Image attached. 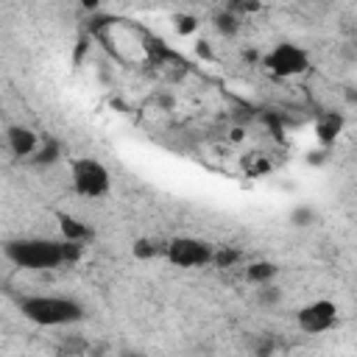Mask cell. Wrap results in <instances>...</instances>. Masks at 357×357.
<instances>
[{
  "mask_svg": "<svg viewBox=\"0 0 357 357\" xmlns=\"http://www.w3.org/2000/svg\"><path fill=\"white\" fill-rule=\"evenodd\" d=\"M312 220H315V209L307 206V204H301V206H296V209L290 212V223H293V226H310Z\"/></svg>",
  "mask_w": 357,
  "mask_h": 357,
  "instance_id": "5bb4252c",
  "label": "cell"
},
{
  "mask_svg": "<svg viewBox=\"0 0 357 357\" xmlns=\"http://www.w3.org/2000/svg\"><path fill=\"white\" fill-rule=\"evenodd\" d=\"M6 139H8L11 153L20 156V159H25V156L31 159L39 151V134L33 128H28V126H8Z\"/></svg>",
  "mask_w": 357,
  "mask_h": 357,
  "instance_id": "52a82bcc",
  "label": "cell"
},
{
  "mask_svg": "<svg viewBox=\"0 0 357 357\" xmlns=\"http://www.w3.org/2000/svg\"><path fill=\"white\" fill-rule=\"evenodd\" d=\"M265 67L271 75L276 78H296V75H304L310 70V56L304 47L293 45V42H279L273 45L268 53H265Z\"/></svg>",
  "mask_w": 357,
  "mask_h": 357,
  "instance_id": "277c9868",
  "label": "cell"
},
{
  "mask_svg": "<svg viewBox=\"0 0 357 357\" xmlns=\"http://www.w3.org/2000/svg\"><path fill=\"white\" fill-rule=\"evenodd\" d=\"M20 312L39 326H67L84 318V307L70 296H28L20 301Z\"/></svg>",
  "mask_w": 357,
  "mask_h": 357,
  "instance_id": "7a4b0ae2",
  "label": "cell"
},
{
  "mask_svg": "<svg viewBox=\"0 0 357 357\" xmlns=\"http://www.w3.org/2000/svg\"><path fill=\"white\" fill-rule=\"evenodd\" d=\"M70 181L81 198H103L112 190L109 170L92 156H75L70 162Z\"/></svg>",
  "mask_w": 357,
  "mask_h": 357,
  "instance_id": "3957f363",
  "label": "cell"
},
{
  "mask_svg": "<svg viewBox=\"0 0 357 357\" xmlns=\"http://www.w3.org/2000/svg\"><path fill=\"white\" fill-rule=\"evenodd\" d=\"M276 273H279V268H276L273 262H268V259H259V262L245 265V279L254 282V284H259V287H262V284H271Z\"/></svg>",
  "mask_w": 357,
  "mask_h": 357,
  "instance_id": "30bf717a",
  "label": "cell"
},
{
  "mask_svg": "<svg viewBox=\"0 0 357 357\" xmlns=\"http://www.w3.org/2000/svg\"><path fill=\"white\" fill-rule=\"evenodd\" d=\"M215 28H218L220 33H226V36H234V33L240 31V20H237L231 11H223V14L215 17Z\"/></svg>",
  "mask_w": 357,
  "mask_h": 357,
  "instance_id": "4fadbf2b",
  "label": "cell"
},
{
  "mask_svg": "<svg viewBox=\"0 0 357 357\" xmlns=\"http://www.w3.org/2000/svg\"><path fill=\"white\" fill-rule=\"evenodd\" d=\"M343 126H346V120H343L340 112H324V114L318 117V123H315V137H318V142H321V145H332V142L340 137Z\"/></svg>",
  "mask_w": 357,
  "mask_h": 357,
  "instance_id": "ba28073f",
  "label": "cell"
},
{
  "mask_svg": "<svg viewBox=\"0 0 357 357\" xmlns=\"http://www.w3.org/2000/svg\"><path fill=\"white\" fill-rule=\"evenodd\" d=\"M6 257L17 268H28V271H53L59 265H67L64 240H47V237L8 240L6 243Z\"/></svg>",
  "mask_w": 357,
  "mask_h": 357,
  "instance_id": "6da1fadb",
  "label": "cell"
},
{
  "mask_svg": "<svg viewBox=\"0 0 357 357\" xmlns=\"http://www.w3.org/2000/svg\"><path fill=\"white\" fill-rule=\"evenodd\" d=\"M335 321H337V304L329 298H315L298 310V326L307 335H321V332L332 329Z\"/></svg>",
  "mask_w": 357,
  "mask_h": 357,
  "instance_id": "8992f818",
  "label": "cell"
},
{
  "mask_svg": "<svg viewBox=\"0 0 357 357\" xmlns=\"http://www.w3.org/2000/svg\"><path fill=\"white\" fill-rule=\"evenodd\" d=\"M195 28H198V22H195L192 14H178V17H176V31H178L181 36H190Z\"/></svg>",
  "mask_w": 357,
  "mask_h": 357,
  "instance_id": "2e32d148",
  "label": "cell"
},
{
  "mask_svg": "<svg viewBox=\"0 0 357 357\" xmlns=\"http://www.w3.org/2000/svg\"><path fill=\"white\" fill-rule=\"evenodd\" d=\"M167 262L176 268H201L215 259V248L198 237H173L165 251Z\"/></svg>",
  "mask_w": 357,
  "mask_h": 357,
  "instance_id": "5b68a950",
  "label": "cell"
},
{
  "mask_svg": "<svg viewBox=\"0 0 357 357\" xmlns=\"http://www.w3.org/2000/svg\"><path fill=\"white\" fill-rule=\"evenodd\" d=\"M131 251H134V257H137V259H153V257L165 254V251H167V245H159L156 240L139 237V240H137V243L131 245Z\"/></svg>",
  "mask_w": 357,
  "mask_h": 357,
  "instance_id": "7c38bea8",
  "label": "cell"
},
{
  "mask_svg": "<svg viewBox=\"0 0 357 357\" xmlns=\"http://www.w3.org/2000/svg\"><path fill=\"white\" fill-rule=\"evenodd\" d=\"M195 50H198V56H204V59H209V56H212V53H209V42H198V47H195Z\"/></svg>",
  "mask_w": 357,
  "mask_h": 357,
  "instance_id": "ac0fdd59",
  "label": "cell"
},
{
  "mask_svg": "<svg viewBox=\"0 0 357 357\" xmlns=\"http://www.w3.org/2000/svg\"><path fill=\"white\" fill-rule=\"evenodd\" d=\"M279 298H282V290H279V287H273V284H262V290H259V304L273 307Z\"/></svg>",
  "mask_w": 357,
  "mask_h": 357,
  "instance_id": "e0dca14e",
  "label": "cell"
},
{
  "mask_svg": "<svg viewBox=\"0 0 357 357\" xmlns=\"http://www.w3.org/2000/svg\"><path fill=\"white\" fill-rule=\"evenodd\" d=\"M59 231H61V240H67V243H86L89 237H92V229L84 223V220H78V218H73V215H59Z\"/></svg>",
  "mask_w": 357,
  "mask_h": 357,
  "instance_id": "9c48e42d",
  "label": "cell"
},
{
  "mask_svg": "<svg viewBox=\"0 0 357 357\" xmlns=\"http://www.w3.org/2000/svg\"><path fill=\"white\" fill-rule=\"evenodd\" d=\"M231 139H234V142L243 139V128H234V131H231Z\"/></svg>",
  "mask_w": 357,
  "mask_h": 357,
  "instance_id": "d6986e66",
  "label": "cell"
},
{
  "mask_svg": "<svg viewBox=\"0 0 357 357\" xmlns=\"http://www.w3.org/2000/svg\"><path fill=\"white\" fill-rule=\"evenodd\" d=\"M59 159H61V145H59L56 139H45V142L39 145V151L31 156V162L39 165V167H50V165H56Z\"/></svg>",
  "mask_w": 357,
  "mask_h": 357,
  "instance_id": "8fae6325",
  "label": "cell"
},
{
  "mask_svg": "<svg viewBox=\"0 0 357 357\" xmlns=\"http://www.w3.org/2000/svg\"><path fill=\"white\" fill-rule=\"evenodd\" d=\"M240 259V251H234V248H220V251H215V265L218 268H231L234 262Z\"/></svg>",
  "mask_w": 357,
  "mask_h": 357,
  "instance_id": "9a60e30c",
  "label": "cell"
}]
</instances>
